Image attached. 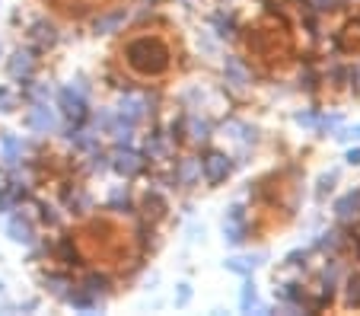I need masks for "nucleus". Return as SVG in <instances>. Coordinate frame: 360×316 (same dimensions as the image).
<instances>
[{
    "mask_svg": "<svg viewBox=\"0 0 360 316\" xmlns=\"http://www.w3.org/2000/svg\"><path fill=\"white\" fill-rule=\"evenodd\" d=\"M338 141H351V138H357L360 141V125H354V128H347V131H341V134H335Z\"/></svg>",
    "mask_w": 360,
    "mask_h": 316,
    "instance_id": "obj_26",
    "label": "nucleus"
},
{
    "mask_svg": "<svg viewBox=\"0 0 360 316\" xmlns=\"http://www.w3.org/2000/svg\"><path fill=\"white\" fill-rule=\"evenodd\" d=\"M0 186H4V172H0Z\"/></svg>",
    "mask_w": 360,
    "mask_h": 316,
    "instance_id": "obj_30",
    "label": "nucleus"
},
{
    "mask_svg": "<svg viewBox=\"0 0 360 316\" xmlns=\"http://www.w3.org/2000/svg\"><path fill=\"white\" fill-rule=\"evenodd\" d=\"M7 74L13 77V80H29V77L35 74V55L32 51H13V58L7 61Z\"/></svg>",
    "mask_w": 360,
    "mask_h": 316,
    "instance_id": "obj_6",
    "label": "nucleus"
},
{
    "mask_svg": "<svg viewBox=\"0 0 360 316\" xmlns=\"http://www.w3.org/2000/svg\"><path fill=\"white\" fill-rule=\"evenodd\" d=\"M224 74H226V83H233L236 89L249 87V70H245L236 58H226V61H224Z\"/></svg>",
    "mask_w": 360,
    "mask_h": 316,
    "instance_id": "obj_11",
    "label": "nucleus"
},
{
    "mask_svg": "<svg viewBox=\"0 0 360 316\" xmlns=\"http://www.w3.org/2000/svg\"><path fill=\"white\" fill-rule=\"evenodd\" d=\"M109 166L115 172H122L124 179H131V176H137V172L143 170V160H141V153H134L128 144H118L115 153H112V163Z\"/></svg>",
    "mask_w": 360,
    "mask_h": 316,
    "instance_id": "obj_4",
    "label": "nucleus"
},
{
    "mask_svg": "<svg viewBox=\"0 0 360 316\" xmlns=\"http://www.w3.org/2000/svg\"><path fill=\"white\" fill-rule=\"evenodd\" d=\"M26 125L32 131H39V134H51V131H58V112L48 103H32V109H29V115H26Z\"/></svg>",
    "mask_w": 360,
    "mask_h": 316,
    "instance_id": "obj_3",
    "label": "nucleus"
},
{
    "mask_svg": "<svg viewBox=\"0 0 360 316\" xmlns=\"http://www.w3.org/2000/svg\"><path fill=\"white\" fill-rule=\"evenodd\" d=\"M7 236L13 243H22V246H32V240H35V236H32V224H29L26 217H13V220H10V224H7Z\"/></svg>",
    "mask_w": 360,
    "mask_h": 316,
    "instance_id": "obj_10",
    "label": "nucleus"
},
{
    "mask_svg": "<svg viewBox=\"0 0 360 316\" xmlns=\"http://www.w3.org/2000/svg\"><path fill=\"white\" fill-rule=\"evenodd\" d=\"M188 301H191V288H188V284H179V297H176V303H179V307H185Z\"/></svg>",
    "mask_w": 360,
    "mask_h": 316,
    "instance_id": "obj_25",
    "label": "nucleus"
},
{
    "mask_svg": "<svg viewBox=\"0 0 360 316\" xmlns=\"http://www.w3.org/2000/svg\"><path fill=\"white\" fill-rule=\"evenodd\" d=\"M201 172L207 176V182L217 186V182H224V179L230 176V157H226V153H217V151L207 153L204 163H201Z\"/></svg>",
    "mask_w": 360,
    "mask_h": 316,
    "instance_id": "obj_5",
    "label": "nucleus"
},
{
    "mask_svg": "<svg viewBox=\"0 0 360 316\" xmlns=\"http://www.w3.org/2000/svg\"><path fill=\"white\" fill-rule=\"evenodd\" d=\"M360 211V192H351V195H345V198L335 205V214H338L341 220H347V217H354V214Z\"/></svg>",
    "mask_w": 360,
    "mask_h": 316,
    "instance_id": "obj_17",
    "label": "nucleus"
},
{
    "mask_svg": "<svg viewBox=\"0 0 360 316\" xmlns=\"http://www.w3.org/2000/svg\"><path fill=\"white\" fill-rule=\"evenodd\" d=\"M128 64L143 77H157L166 68V51L153 39H137L128 45Z\"/></svg>",
    "mask_w": 360,
    "mask_h": 316,
    "instance_id": "obj_1",
    "label": "nucleus"
},
{
    "mask_svg": "<svg viewBox=\"0 0 360 316\" xmlns=\"http://www.w3.org/2000/svg\"><path fill=\"white\" fill-rule=\"evenodd\" d=\"M255 301H259V291H255V284H252V282H245L243 284V297H239V310H243V313H249V310L255 307Z\"/></svg>",
    "mask_w": 360,
    "mask_h": 316,
    "instance_id": "obj_18",
    "label": "nucleus"
},
{
    "mask_svg": "<svg viewBox=\"0 0 360 316\" xmlns=\"http://www.w3.org/2000/svg\"><path fill=\"white\" fill-rule=\"evenodd\" d=\"M176 179H179V186H191V182H198V179H201V160L185 157L182 163H179Z\"/></svg>",
    "mask_w": 360,
    "mask_h": 316,
    "instance_id": "obj_13",
    "label": "nucleus"
},
{
    "mask_svg": "<svg viewBox=\"0 0 360 316\" xmlns=\"http://www.w3.org/2000/svg\"><path fill=\"white\" fill-rule=\"evenodd\" d=\"M313 4H316V7H319V10H326L328 4H332V0H313Z\"/></svg>",
    "mask_w": 360,
    "mask_h": 316,
    "instance_id": "obj_29",
    "label": "nucleus"
},
{
    "mask_svg": "<svg viewBox=\"0 0 360 316\" xmlns=\"http://www.w3.org/2000/svg\"><path fill=\"white\" fill-rule=\"evenodd\" d=\"M105 288H109V282H105L102 275H89L86 278V288H83V291H89V294H102Z\"/></svg>",
    "mask_w": 360,
    "mask_h": 316,
    "instance_id": "obj_22",
    "label": "nucleus"
},
{
    "mask_svg": "<svg viewBox=\"0 0 360 316\" xmlns=\"http://www.w3.org/2000/svg\"><path fill=\"white\" fill-rule=\"evenodd\" d=\"M32 42L39 45V49H51L58 42V29L51 26V23H45V20H39L32 26Z\"/></svg>",
    "mask_w": 360,
    "mask_h": 316,
    "instance_id": "obj_12",
    "label": "nucleus"
},
{
    "mask_svg": "<svg viewBox=\"0 0 360 316\" xmlns=\"http://www.w3.org/2000/svg\"><path fill=\"white\" fill-rule=\"evenodd\" d=\"M347 301L360 303V275H354L351 282H347Z\"/></svg>",
    "mask_w": 360,
    "mask_h": 316,
    "instance_id": "obj_23",
    "label": "nucleus"
},
{
    "mask_svg": "<svg viewBox=\"0 0 360 316\" xmlns=\"http://www.w3.org/2000/svg\"><path fill=\"white\" fill-rule=\"evenodd\" d=\"M26 93L32 96V103H48V96H51V87H45V83H35V87H26Z\"/></svg>",
    "mask_w": 360,
    "mask_h": 316,
    "instance_id": "obj_21",
    "label": "nucleus"
},
{
    "mask_svg": "<svg viewBox=\"0 0 360 316\" xmlns=\"http://www.w3.org/2000/svg\"><path fill=\"white\" fill-rule=\"evenodd\" d=\"M147 99L143 96H134V93H128V96H122V103H118V115H124V118H131V122H141L143 115H147Z\"/></svg>",
    "mask_w": 360,
    "mask_h": 316,
    "instance_id": "obj_9",
    "label": "nucleus"
},
{
    "mask_svg": "<svg viewBox=\"0 0 360 316\" xmlns=\"http://www.w3.org/2000/svg\"><path fill=\"white\" fill-rule=\"evenodd\" d=\"M224 240H226V243H233V246H239V243L245 240L243 208H230V214H226V220H224Z\"/></svg>",
    "mask_w": 360,
    "mask_h": 316,
    "instance_id": "obj_7",
    "label": "nucleus"
},
{
    "mask_svg": "<svg viewBox=\"0 0 360 316\" xmlns=\"http://www.w3.org/2000/svg\"><path fill=\"white\" fill-rule=\"evenodd\" d=\"M185 125H188V138L195 141V144H204V141L211 138V122H207V118H198V115H191Z\"/></svg>",
    "mask_w": 360,
    "mask_h": 316,
    "instance_id": "obj_15",
    "label": "nucleus"
},
{
    "mask_svg": "<svg viewBox=\"0 0 360 316\" xmlns=\"http://www.w3.org/2000/svg\"><path fill=\"white\" fill-rule=\"evenodd\" d=\"M124 20H128V13H124V10H115V13H105V16H99V20H96V32L112 35V32H118V29L124 26Z\"/></svg>",
    "mask_w": 360,
    "mask_h": 316,
    "instance_id": "obj_14",
    "label": "nucleus"
},
{
    "mask_svg": "<svg viewBox=\"0 0 360 316\" xmlns=\"http://www.w3.org/2000/svg\"><path fill=\"white\" fill-rule=\"evenodd\" d=\"M58 106H61L64 118H70L74 125H80L83 118L89 115V103H86V87H83V80L77 83V87H64L61 93H58Z\"/></svg>",
    "mask_w": 360,
    "mask_h": 316,
    "instance_id": "obj_2",
    "label": "nucleus"
},
{
    "mask_svg": "<svg viewBox=\"0 0 360 316\" xmlns=\"http://www.w3.org/2000/svg\"><path fill=\"white\" fill-rule=\"evenodd\" d=\"M109 170V157L99 151V147H93L89 151V172H105Z\"/></svg>",
    "mask_w": 360,
    "mask_h": 316,
    "instance_id": "obj_20",
    "label": "nucleus"
},
{
    "mask_svg": "<svg viewBox=\"0 0 360 316\" xmlns=\"http://www.w3.org/2000/svg\"><path fill=\"white\" fill-rule=\"evenodd\" d=\"M22 151H26V141L22 138H16V134H0V153H4V163H10V166H20V160H22Z\"/></svg>",
    "mask_w": 360,
    "mask_h": 316,
    "instance_id": "obj_8",
    "label": "nucleus"
},
{
    "mask_svg": "<svg viewBox=\"0 0 360 316\" xmlns=\"http://www.w3.org/2000/svg\"><path fill=\"white\" fill-rule=\"evenodd\" d=\"M143 147H147V157L150 160H166L172 153V147L163 141V134H147V144H143Z\"/></svg>",
    "mask_w": 360,
    "mask_h": 316,
    "instance_id": "obj_16",
    "label": "nucleus"
},
{
    "mask_svg": "<svg viewBox=\"0 0 360 316\" xmlns=\"http://www.w3.org/2000/svg\"><path fill=\"white\" fill-rule=\"evenodd\" d=\"M345 160H347V163H351V166H360V147H351Z\"/></svg>",
    "mask_w": 360,
    "mask_h": 316,
    "instance_id": "obj_28",
    "label": "nucleus"
},
{
    "mask_svg": "<svg viewBox=\"0 0 360 316\" xmlns=\"http://www.w3.org/2000/svg\"><path fill=\"white\" fill-rule=\"evenodd\" d=\"M13 96H10V93H7V89H4V87H0V112H13Z\"/></svg>",
    "mask_w": 360,
    "mask_h": 316,
    "instance_id": "obj_24",
    "label": "nucleus"
},
{
    "mask_svg": "<svg viewBox=\"0 0 360 316\" xmlns=\"http://www.w3.org/2000/svg\"><path fill=\"white\" fill-rule=\"evenodd\" d=\"M45 288L51 291V294L64 297V294H68V288H74V284H70V278H61V275H48V278H45Z\"/></svg>",
    "mask_w": 360,
    "mask_h": 316,
    "instance_id": "obj_19",
    "label": "nucleus"
},
{
    "mask_svg": "<svg viewBox=\"0 0 360 316\" xmlns=\"http://www.w3.org/2000/svg\"><path fill=\"white\" fill-rule=\"evenodd\" d=\"M297 122H300V125H309V128H313V125L319 122V118H316L313 112H297Z\"/></svg>",
    "mask_w": 360,
    "mask_h": 316,
    "instance_id": "obj_27",
    "label": "nucleus"
}]
</instances>
